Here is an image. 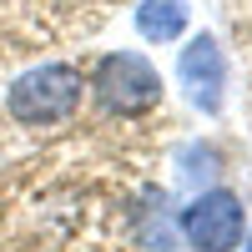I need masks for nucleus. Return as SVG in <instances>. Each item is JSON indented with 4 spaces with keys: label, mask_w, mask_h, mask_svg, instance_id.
I'll return each instance as SVG.
<instances>
[{
    "label": "nucleus",
    "mask_w": 252,
    "mask_h": 252,
    "mask_svg": "<svg viewBox=\"0 0 252 252\" xmlns=\"http://www.w3.org/2000/svg\"><path fill=\"white\" fill-rule=\"evenodd\" d=\"M81 91H86V81H81L76 66L46 61V66L26 71V76L5 91V111H10L20 126H56V121H66V116L81 106Z\"/></svg>",
    "instance_id": "obj_1"
},
{
    "label": "nucleus",
    "mask_w": 252,
    "mask_h": 252,
    "mask_svg": "<svg viewBox=\"0 0 252 252\" xmlns=\"http://www.w3.org/2000/svg\"><path fill=\"white\" fill-rule=\"evenodd\" d=\"M91 91L116 116H146L161 101V76L141 51H111L91 76Z\"/></svg>",
    "instance_id": "obj_2"
},
{
    "label": "nucleus",
    "mask_w": 252,
    "mask_h": 252,
    "mask_svg": "<svg viewBox=\"0 0 252 252\" xmlns=\"http://www.w3.org/2000/svg\"><path fill=\"white\" fill-rule=\"evenodd\" d=\"M242 232H247V207H242L237 192H227V187L202 192L182 212V237H187L192 252H237Z\"/></svg>",
    "instance_id": "obj_3"
},
{
    "label": "nucleus",
    "mask_w": 252,
    "mask_h": 252,
    "mask_svg": "<svg viewBox=\"0 0 252 252\" xmlns=\"http://www.w3.org/2000/svg\"><path fill=\"white\" fill-rule=\"evenodd\" d=\"M177 76H182V86L192 91V101H197L207 116H217V111H222L227 61H222V51H217V40H212V35L187 40V51L177 56Z\"/></svg>",
    "instance_id": "obj_4"
},
{
    "label": "nucleus",
    "mask_w": 252,
    "mask_h": 252,
    "mask_svg": "<svg viewBox=\"0 0 252 252\" xmlns=\"http://www.w3.org/2000/svg\"><path fill=\"white\" fill-rule=\"evenodd\" d=\"M187 20H192L187 0H141V10H136V26L146 40H177L187 31Z\"/></svg>",
    "instance_id": "obj_5"
},
{
    "label": "nucleus",
    "mask_w": 252,
    "mask_h": 252,
    "mask_svg": "<svg viewBox=\"0 0 252 252\" xmlns=\"http://www.w3.org/2000/svg\"><path fill=\"white\" fill-rule=\"evenodd\" d=\"M247 252H252V237H247Z\"/></svg>",
    "instance_id": "obj_6"
}]
</instances>
